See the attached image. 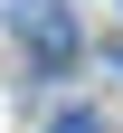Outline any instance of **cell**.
I'll return each instance as SVG.
<instances>
[{"mask_svg":"<svg viewBox=\"0 0 123 133\" xmlns=\"http://www.w3.org/2000/svg\"><path fill=\"white\" fill-rule=\"evenodd\" d=\"M0 19L19 29L38 57H66V48H76V29H66V10H57V0H0Z\"/></svg>","mask_w":123,"mask_h":133,"instance_id":"6da1fadb","label":"cell"},{"mask_svg":"<svg viewBox=\"0 0 123 133\" xmlns=\"http://www.w3.org/2000/svg\"><path fill=\"white\" fill-rule=\"evenodd\" d=\"M57 133H95V114H57Z\"/></svg>","mask_w":123,"mask_h":133,"instance_id":"7a4b0ae2","label":"cell"}]
</instances>
